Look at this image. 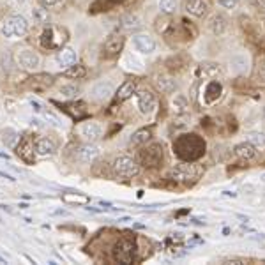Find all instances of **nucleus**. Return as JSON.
I'll use <instances>...</instances> for the list:
<instances>
[{"label": "nucleus", "mask_w": 265, "mask_h": 265, "mask_svg": "<svg viewBox=\"0 0 265 265\" xmlns=\"http://www.w3.org/2000/svg\"><path fill=\"white\" fill-rule=\"evenodd\" d=\"M173 152L184 161H196L205 152V140L194 133L182 135L173 142Z\"/></svg>", "instance_id": "f257e3e1"}, {"label": "nucleus", "mask_w": 265, "mask_h": 265, "mask_svg": "<svg viewBox=\"0 0 265 265\" xmlns=\"http://www.w3.org/2000/svg\"><path fill=\"white\" fill-rule=\"evenodd\" d=\"M203 168L196 163H177L173 164L168 172V179L173 181L175 184H194L200 179Z\"/></svg>", "instance_id": "f03ea898"}, {"label": "nucleus", "mask_w": 265, "mask_h": 265, "mask_svg": "<svg viewBox=\"0 0 265 265\" xmlns=\"http://www.w3.org/2000/svg\"><path fill=\"white\" fill-rule=\"evenodd\" d=\"M136 161L140 163V166L149 170L159 168L164 161V149L159 142H149L147 145H143L142 151L138 152Z\"/></svg>", "instance_id": "7ed1b4c3"}, {"label": "nucleus", "mask_w": 265, "mask_h": 265, "mask_svg": "<svg viewBox=\"0 0 265 265\" xmlns=\"http://www.w3.org/2000/svg\"><path fill=\"white\" fill-rule=\"evenodd\" d=\"M29 32V21L21 14H11L0 23V36L4 39H18Z\"/></svg>", "instance_id": "20e7f679"}, {"label": "nucleus", "mask_w": 265, "mask_h": 265, "mask_svg": "<svg viewBox=\"0 0 265 265\" xmlns=\"http://www.w3.org/2000/svg\"><path fill=\"white\" fill-rule=\"evenodd\" d=\"M136 251H138V246H136V240L131 239V237H120L112 248V258L117 264H133L136 260Z\"/></svg>", "instance_id": "39448f33"}, {"label": "nucleus", "mask_w": 265, "mask_h": 265, "mask_svg": "<svg viewBox=\"0 0 265 265\" xmlns=\"http://www.w3.org/2000/svg\"><path fill=\"white\" fill-rule=\"evenodd\" d=\"M68 42V32L60 27H53V25H48L46 29L42 30L41 34V46L44 50H50V51H59L60 48H64V44Z\"/></svg>", "instance_id": "423d86ee"}, {"label": "nucleus", "mask_w": 265, "mask_h": 265, "mask_svg": "<svg viewBox=\"0 0 265 265\" xmlns=\"http://www.w3.org/2000/svg\"><path fill=\"white\" fill-rule=\"evenodd\" d=\"M112 173L118 179H133L140 173V163L131 156H117L112 163Z\"/></svg>", "instance_id": "0eeeda50"}, {"label": "nucleus", "mask_w": 265, "mask_h": 265, "mask_svg": "<svg viewBox=\"0 0 265 265\" xmlns=\"http://www.w3.org/2000/svg\"><path fill=\"white\" fill-rule=\"evenodd\" d=\"M124 42H126V38L122 34H118V32H114V34H110L108 39L105 41L103 44V59H117L118 55L122 53L124 50Z\"/></svg>", "instance_id": "6e6552de"}, {"label": "nucleus", "mask_w": 265, "mask_h": 265, "mask_svg": "<svg viewBox=\"0 0 265 265\" xmlns=\"http://www.w3.org/2000/svg\"><path fill=\"white\" fill-rule=\"evenodd\" d=\"M14 60L16 64L20 66L21 69H25V71H36V69L41 68V57H39L38 51L34 50H18L14 53Z\"/></svg>", "instance_id": "1a4fd4ad"}, {"label": "nucleus", "mask_w": 265, "mask_h": 265, "mask_svg": "<svg viewBox=\"0 0 265 265\" xmlns=\"http://www.w3.org/2000/svg\"><path fill=\"white\" fill-rule=\"evenodd\" d=\"M16 156L20 157L25 164H34L36 163V142L30 135L23 136L20 142L16 143Z\"/></svg>", "instance_id": "9d476101"}, {"label": "nucleus", "mask_w": 265, "mask_h": 265, "mask_svg": "<svg viewBox=\"0 0 265 265\" xmlns=\"http://www.w3.org/2000/svg\"><path fill=\"white\" fill-rule=\"evenodd\" d=\"M136 103H138V110L142 115H151L156 112L157 108V97L156 94L143 88V90H136Z\"/></svg>", "instance_id": "9b49d317"}, {"label": "nucleus", "mask_w": 265, "mask_h": 265, "mask_svg": "<svg viewBox=\"0 0 265 265\" xmlns=\"http://www.w3.org/2000/svg\"><path fill=\"white\" fill-rule=\"evenodd\" d=\"M55 85V76L50 73H36L27 78V87L34 92H46Z\"/></svg>", "instance_id": "f8f14e48"}, {"label": "nucleus", "mask_w": 265, "mask_h": 265, "mask_svg": "<svg viewBox=\"0 0 265 265\" xmlns=\"http://www.w3.org/2000/svg\"><path fill=\"white\" fill-rule=\"evenodd\" d=\"M78 133H80V136L85 142L94 143L99 138H103V126L96 120H87V122H83L78 127Z\"/></svg>", "instance_id": "ddd939ff"}, {"label": "nucleus", "mask_w": 265, "mask_h": 265, "mask_svg": "<svg viewBox=\"0 0 265 265\" xmlns=\"http://www.w3.org/2000/svg\"><path fill=\"white\" fill-rule=\"evenodd\" d=\"M196 76L200 80H214L223 75V69L218 62H212V60H205V62L198 64L196 66Z\"/></svg>", "instance_id": "4468645a"}, {"label": "nucleus", "mask_w": 265, "mask_h": 265, "mask_svg": "<svg viewBox=\"0 0 265 265\" xmlns=\"http://www.w3.org/2000/svg\"><path fill=\"white\" fill-rule=\"evenodd\" d=\"M133 46H135L136 51H140V53L152 55L156 51L157 42H156V39L149 34H136V36H133Z\"/></svg>", "instance_id": "2eb2a0df"}, {"label": "nucleus", "mask_w": 265, "mask_h": 265, "mask_svg": "<svg viewBox=\"0 0 265 265\" xmlns=\"http://www.w3.org/2000/svg\"><path fill=\"white\" fill-rule=\"evenodd\" d=\"M97 156H99V149H97L96 145H94V143H90V142L80 145V147L76 149V152H75L76 161H78V163H81V164L92 163V161L97 159Z\"/></svg>", "instance_id": "dca6fc26"}, {"label": "nucleus", "mask_w": 265, "mask_h": 265, "mask_svg": "<svg viewBox=\"0 0 265 265\" xmlns=\"http://www.w3.org/2000/svg\"><path fill=\"white\" fill-rule=\"evenodd\" d=\"M115 94V88L112 85V81H99L92 87L90 90V97H92V101L97 103H105L108 101L110 97H114Z\"/></svg>", "instance_id": "f3484780"}, {"label": "nucleus", "mask_w": 265, "mask_h": 265, "mask_svg": "<svg viewBox=\"0 0 265 265\" xmlns=\"http://www.w3.org/2000/svg\"><path fill=\"white\" fill-rule=\"evenodd\" d=\"M230 27V20L225 16L223 13H214L209 20H207V29L211 30V34L214 36H223Z\"/></svg>", "instance_id": "a211bd4d"}, {"label": "nucleus", "mask_w": 265, "mask_h": 265, "mask_svg": "<svg viewBox=\"0 0 265 265\" xmlns=\"http://www.w3.org/2000/svg\"><path fill=\"white\" fill-rule=\"evenodd\" d=\"M228 71L233 76H244L249 71V59L248 55L237 53L228 60Z\"/></svg>", "instance_id": "6ab92c4d"}, {"label": "nucleus", "mask_w": 265, "mask_h": 265, "mask_svg": "<svg viewBox=\"0 0 265 265\" xmlns=\"http://www.w3.org/2000/svg\"><path fill=\"white\" fill-rule=\"evenodd\" d=\"M182 9L194 18H203L209 13V2L207 0H184Z\"/></svg>", "instance_id": "aec40b11"}, {"label": "nucleus", "mask_w": 265, "mask_h": 265, "mask_svg": "<svg viewBox=\"0 0 265 265\" xmlns=\"http://www.w3.org/2000/svg\"><path fill=\"white\" fill-rule=\"evenodd\" d=\"M154 87L159 90L161 94H173L177 90V81L173 76L170 75H154Z\"/></svg>", "instance_id": "412c9836"}, {"label": "nucleus", "mask_w": 265, "mask_h": 265, "mask_svg": "<svg viewBox=\"0 0 265 265\" xmlns=\"http://www.w3.org/2000/svg\"><path fill=\"white\" fill-rule=\"evenodd\" d=\"M223 94V85L218 80H211L205 85V90H203V101L205 105H214L219 97Z\"/></svg>", "instance_id": "4be33fe9"}, {"label": "nucleus", "mask_w": 265, "mask_h": 265, "mask_svg": "<svg viewBox=\"0 0 265 265\" xmlns=\"http://www.w3.org/2000/svg\"><path fill=\"white\" fill-rule=\"evenodd\" d=\"M55 62H57V66H59L60 69H68L69 66H73V64L76 62V51L69 46L60 48V50L57 51V55H55Z\"/></svg>", "instance_id": "5701e85b"}, {"label": "nucleus", "mask_w": 265, "mask_h": 265, "mask_svg": "<svg viewBox=\"0 0 265 265\" xmlns=\"http://www.w3.org/2000/svg\"><path fill=\"white\" fill-rule=\"evenodd\" d=\"M152 140V129L151 127H140L136 129L129 138V145L133 149H142L143 145H147Z\"/></svg>", "instance_id": "b1692460"}, {"label": "nucleus", "mask_w": 265, "mask_h": 265, "mask_svg": "<svg viewBox=\"0 0 265 265\" xmlns=\"http://www.w3.org/2000/svg\"><path fill=\"white\" fill-rule=\"evenodd\" d=\"M62 110L66 112V114L69 115L71 118H75V120H81V118H85L88 115V110H87V105L81 101H71V103H66V105L62 106Z\"/></svg>", "instance_id": "393cba45"}, {"label": "nucleus", "mask_w": 265, "mask_h": 265, "mask_svg": "<svg viewBox=\"0 0 265 265\" xmlns=\"http://www.w3.org/2000/svg\"><path fill=\"white\" fill-rule=\"evenodd\" d=\"M170 106H172L173 115H186V114H189V110H191L189 99H188L184 94H175V92H173V96H172Z\"/></svg>", "instance_id": "a878e982"}, {"label": "nucleus", "mask_w": 265, "mask_h": 265, "mask_svg": "<svg viewBox=\"0 0 265 265\" xmlns=\"http://www.w3.org/2000/svg\"><path fill=\"white\" fill-rule=\"evenodd\" d=\"M154 29H156L157 34L168 38V36H172L173 32H175V23L172 21L170 14H161V16H157L156 21H154Z\"/></svg>", "instance_id": "bb28decb"}, {"label": "nucleus", "mask_w": 265, "mask_h": 265, "mask_svg": "<svg viewBox=\"0 0 265 265\" xmlns=\"http://www.w3.org/2000/svg\"><path fill=\"white\" fill-rule=\"evenodd\" d=\"M233 154H235V157H239V159H242V161H251L257 157V147L251 145V143L246 140V142L237 143L235 147H233Z\"/></svg>", "instance_id": "cd10ccee"}, {"label": "nucleus", "mask_w": 265, "mask_h": 265, "mask_svg": "<svg viewBox=\"0 0 265 265\" xmlns=\"http://www.w3.org/2000/svg\"><path fill=\"white\" fill-rule=\"evenodd\" d=\"M133 94H136V80H126L118 87V90L114 94V97L117 103H124L129 97H133Z\"/></svg>", "instance_id": "c85d7f7f"}, {"label": "nucleus", "mask_w": 265, "mask_h": 265, "mask_svg": "<svg viewBox=\"0 0 265 265\" xmlns=\"http://www.w3.org/2000/svg\"><path fill=\"white\" fill-rule=\"evenodd\" d=\"M57 152V143L53 142L51 138H39L36 142V154L41 157L46 156H53Z\"/></svg>", "instance_id": "c756f323"}, {"label": "nucleus", "mask_w": 265, "mask_h": 265, "mask_svg": "<svg viewBox=\"0 0 265 265\" xmlns=\"http://www.w3.org/2000/svg\"><path fill=\"white\" fill-rule=\"evenodd\" d=\"M166 69L172 73H181L188 68V57L182 53H177V55H172L170 59H166Z\"/></svg>", "instance_id": "7c9ffc66"}, {"label": "nucleus", "mask_w": 265, "mask_h": 265, "mask_svg": "<svg viewBox=\"0 0 265 265\" xmlns=\"http://www.w3.org/2000/svg\"><path fill=\"white\" fill-rule=\"evenodd\" d=\"M120 27L127 32H135V30H140L143 27L142 18L136 16V14H126V16L120 20Z\"/></svg>", "instance_id": "2f4dec72"}, {"label": "nucleus", "mask_w": 265, "mask_h": 265, "mask_svg": "<svg viewBox=\"0 0 265 265\" xmlns=\"http://www.w3.org/2000/svg\"><path fill=\"white\" fill-rule=\"evenodd\" d=\"M64 76L73 78V80H80V78H85V76H87V69H85L83 64L75 62L73 66H69L68 69H64Z\"/></svg>", "instance_id": "473e14b6"}, {"label": "nucleus", "mask_w": 265, "mask_h": 265, "mask_svg": "<svg viewBox=\"0 0 265 265\" xmlns=\"http://www.w3.org/2000/svg\"><path fill=\"white\" fill-rule=\"evenodd\" d=\"M32 18H34L36 23H39V25H51V16L50 13H48V9L46 7H34L32 9Z\"/></svg>", "instance_id": "72a5a7b5"}, {"label": "nucleus", "mask_w": 265, "mask_h": 265, "mask_svg": "<svg viewBox=\"0 0 265 265\" xmlns=\"http://www.w3.org/2000/svg\"><path fill=\"white\" fill-rule=\"evenodd\" d=\"M62 202L75 203V205H87V203H90V198H88L87 194H81V193H64Z\"/></svg>", "instance_id": "f704fd0d"}, {"label": "nucleus", "mask_w": 265, "mask_h": 265, "mask_svg": "<svg viewBox=\"0 0 265 265\" xmlns=\"http://www.w3.org/2000/svg\"><path fill=\"white\" fill-rule=\"evenodd\" d=\"M181 29H182L181 34L184 36V39H188V41H193V39L198 36L196 27H194L189 20H186V18H182L181 20Z\"/></svg>", "instance_id": "c9c22d12"}, {"label": "nucleus", "mask_w": 265, "mask_h": 265, "mask_svg": "<svg viewBox=\"0 0 265 265\" xmlns=\"http://www.w3.org/2000/svg\"><path fill=\"white\" fill-rule=\"evenodd\" d=\"M0 140L5 143V147H16L18 140H20V135H18L14 129L7 127V129H4L2 133H0Z\"/></svg>", "instance_id": "e433bc0d"}, {"label": "nucleus", "mask_w": 265, "mask_h": 265, "mask_svg": "<svg viewBox=\"0 0 265 265\" xmlns=\"http://www.w3.org/2000/svg\"><path fill=\"white\" fill-rule=\"evenodd\" d=\"M255 83H258L260 87H265V57L257 60V66H255Z\"/></svg>", "instance_id": "4c0bfd02"}, {"label": "nucleus", "mask_w": 265, "mask_h": 265, "mask_svg": "<svg viewBox=\"0 0 265 265\" xmlns=\"http://www.w3.org/2000/svg\"><path fill=\"white\" fill-rule=\"evenodd\" d=\"M59 94L62 97H68V99H73V97H78L80 94V87L75 83H64L59 87Z\"/></svg>", "instance_id": "58836bf2"}, {"label": "nucleus", "mask_w": 265, "mask_h": 265, "mask_svg": "<svg viewBox=\"0 0 265 265\" xmlns=\"http://www.w3.org/2000/svg\"><path fill=\"white\" fill-rule=\"evenodd\" d=\"M246 140H248L251 145H255L257 149L265 147V133H262V131H253V133H249V135L246 136Z\"/></svg>", "instance_id": "ea45409f"}, {"label": "nucleus", "mask_w": 265, "mask_h": 265, "mask_svg": "<svg viewBox=\"0 0 265 265\" xmlns=\"http://www.w3.org/2000/svg\"><path fill=\"white\" fill-rule=\"evenodd\" d=\"M159 4V11H161V14H175V11H177V0H159L157 2Z\"/></svg>", "instance_id": "a19ab883"}, {"label": "nucleus", "mask_w": 265, "mask_h": 265, "mask_svg": "<svg viewBox=\"0 0 265 265\" xmlns=\"http://www.w3.org/2000/svg\"><path fill=\"white\" fill-rule=\"evenodd\" d=\"M124 2H129V0H97L92 7H99V5H101L103 7L101 11H108L110 7H114V5H117V4H124Z\"/></svg>", "instance_id": "79ce46f5"}, {"label": "nucleus", "mask_w": 265, "mask_h": 265, "mask_svg": "<svg viewBox=\"0 0 265 265\" xmlns=\"http://www.w3.org/2000/svg\"><path fill=\"white\" fill-rule=\"evenodd\" d=\"M240 0H218V4L225 9H235Z\"/></svg>", "instance_id": "37998d69"}, {"label": "nucleus", "mask_w": 265, "mask_h": 265, "mask_svg": "<svg viewBox=\"0 0 265 265\" xmlns=\"http://www.w3.org/2000/svg\"><path fill=\"white\" fill-rule=\"evenodd\" d=\"M38 2L42 5V7L51 9V7H57V5H60V4L64 2V0H38Z\"/></svg>", "instance_id": "c03bdc74"}, {"label": "nucleus", "mask_w": 265, "mask_h": 265, "mask_svg": "<svg viewBox=\"0 0 265 265\" xmlns=\"http://www.w3.org/2000/svg\"><path fill=\"white\" fill-rule=\"evenodd\" d=\"M44 117H46V120H50V124H53V126H60L59 117L55 114H51V112H44Z\"/></svg>", "instance_id": "a18cd8bd"}, {"label": "nucleus", "mask_w": 265, "mask_h": 265, "mask_svg": "<svg viewBox=\"0 0 265 265\" xmlns=\"http://www.w3.org/2000/svg\"><path fill=\"white\" fill-rule=\"evenodd\" d=\"M30 105H32V108H34L36 112H38V114H39V112H42V106L39 105L38 101H34V99H32V101H30Z\"/></svg>", "instance_id": "49530a36"}, {"label": "nucleus", "mask_w": 265, "mask_h": 265, "mask_svg": "<svg viewBox=\"0 0 265 265\" xmlns=\"http://www.w3.org/2000/svg\"><path fill=\"white\" fill-rule=\"evenodd\" d=\"M0 177H2V179H5V181H9V182H14V181H16L14 177L7 175V173H4V172H0Z\"/></svg>", "instance_id": "de8ad7c7"}, {"label": "nucleus", "mask_w": 265, "mask_h": 265, "mask_svg": "<svg viewBox=\"0 0 265 265\" xmlns=\"http://www.w3.org/2000/svg\"><path fill=\"white\" fill-rule=\"evenodd\" d=\"M251 4H255V5H258V7H264L265 5V0H249Z\"/></svg>", "instance_id": "09e8293b"}, {"label": "nucleus", "mask_w": 265, "mask_h": 265, "mask_svg": "<svg viewBox=\"0 0 265 265\" xmlns=\"http://www.w3.org/2000/svg\"><path fill=\"white\" fill-rule=\"evenodd\" d=\"M0 157H2V159H9V154H5V152H0Z\"/></svg>", "instance_id": "8fccbe9b"}, {"label": "nucleus", "mask_w": 265, "mask_h": 265, "mask_svg": "<svg viewBox=\"0 0 265 265\" xmlns=\"http://www.w3.org/2000/svg\"><path fill=\"white\" fill-rule=\"evenodd\" d=\"M262 117H264V120H265V106H264V112H262Z\"/></svg>", "instance_id": "3c124183"}, {"label": "nucleus", "mask_w": 265, "mask_h": 265, "mask_svg": "<svg viewBox=\"0 0 265 265\" xmlns=\"http://www.w3.org/2000/svg\"><path fill=\"white\" fill-rule=\"evenodd\" d=\"M262 181H265V175H264V177H262Z\"/></svg>", "instance_id": "603ef678"}]
</instances>
